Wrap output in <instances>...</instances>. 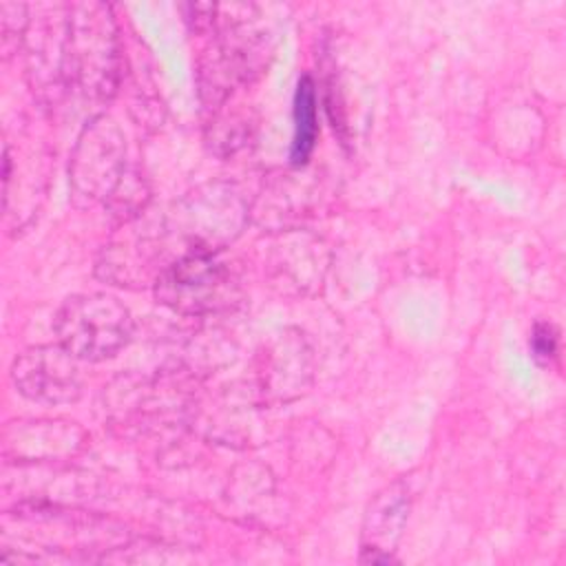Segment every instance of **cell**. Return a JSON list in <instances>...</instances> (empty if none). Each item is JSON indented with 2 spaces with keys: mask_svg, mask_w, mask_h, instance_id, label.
Instances as JSON below:
<instances>
[{
  "mask_svg": "<svg viewBox=\"0 0 566 566\" xmlns=\"http://www.w3.org/2000/svg\"><path fill=\"white\" fill-rule=\"evenodd\" d=\"M248 208L239 192L226 184H210L188 195L175 212V221L181 228L179 234L186 239L188 250L214 252L232 241L243 228Z\"/></svg>",
  "mask_w": 566,
  "mask_h": 566,
  "instance_id": "cell-5",
  "label": "cell"
},
{
  "mask_svg": "<svg viewBox=\"0 0 566 566\" xmlns=\"http://www.w3.org/2000/svg\"><path fill=\"white\" fill-rule=\"evenodd\" d=\"M318 137V102L316 86L310 75H301L294 93V137L290 146L292 166L307 164Z\"/></svg>",
  "mask_w": 566,
  "mask_h": 566,
  "instance_id": "cell-9",
  "label": "cell"
},
{
  "mask_svg": "<svg viewBox=\"0 0 566 566\" xmlns=\"http://www.w3.org/2000/svg\"><path fill=\"white\" fill-rule=\"evenodd\" d=\"M7 451L13 449L15 458L40 460V458H57L66 451L55 447L62 444L71 451L80 447V436L73 422H53V420H31V422H13L4 431Z\"/></svg>",
  "mask_w": 566,
  "mask_h": 566,
  "instance_id": "cell-8",
  "label": "cell"
},
{
  "mask_svg": "<svg viewBox=\"0 0 566 566\" xmlns=\"http://www.w3.org/2000/svg\"><path fill=\"white\" fill-rule=\"evenodd\" d=\"M126 172V139L119 126L106 117H93L80 133L71 161V199L77 208L108 201Z\"/></svg>",
  "mask_w": 566,
  "mask_h": 566,
  "instance_id": "cell-4",
  "label": "cell"
},
{
  "mask_svg": "<svg viewBox=\"0 0 566 566\" xmlns=\"http://www.w3.org/2000/svg\"><path fill=\"white\" fill-rule=\"evenodd\" d=\"M155 294L177 314L208 316L234 303L237 281L214 252L192 250L157 272Z\"/></svg>",
  "mask_w": 566,
  "mask_h": 566,
  "instance_id": "cell-3",
  "label": "cell"
},
{
  "mask_svg": "<svg viewBox=\"0 0 566 566\" xmlns=\"http://www.w3.org/2000/svg\"><path fill=\"white\" fill-rule=\"evenodd\" d=\"M57 343L77 360H106L115 356L133 334L128 307L111 294H75L55 316Z\"/></svg>",
  "mask_w": 566,
  "mask_h": 566,
  "instance_id": "cell-2",
  "label": "cell"
},
{
  "mask_svg": "<svg viewBox=\"0 0 566 566\" xmlns=\"http://www.w3.org/2000/svg\"><path fill=\"white\" fill-rule=\"evenodd\" d=\"M75 360L60 343L29 347L13 360L11 380L29 400L44 405L75 402L82 391Z\"/></svg>",
  "mask_w": 566,
  "mask_h": 566,
  "instance_id": "cell-6",
  "label": "cell"
},
{
  "mask_svg": "<svg viewBox=\"0 0 566 566\" xmlns=\"http://www.w3.org/2000/svg\"><path fill=\"white\" fill-rule=\"evenodd\" d=\"M531 356L539 365H551L559 352V334L551 323H535L531 338H528Z\"/></svg>",
  "mask_w": 566,
  "mask_h": 566,
  "instance_id": "cell-10",
  "label": "cell"
},
{
  "mask_svg": "<svg viewBox=\"0 0 566 566\" xmlns=\"http://www.w3.org/2000/svg\"><path fill=\"white\" fill-rule=\"evenodd\" d=\"M409 486L396 480L380 489L369 502L360 528V562L363 564H391L402 528L409 517Z\"/></svg>",
  "mask_w": 566,
  "mask_h": 566,
  "instance_id": "cell-7",
  "label": "cell"
},
{
  "mask_svg": "<svg viewBox=\"0 0 566 566\" xmlns=\"http://www.w3.org/2000/svg\"><path fill=\"white\" fill-rule=\"evenodd\" d=\"M119 46L108 4L80 2L66 11L64 82L86 99H108L117 86Z\"/></svg>",
  "mask_w": 566,
  "mask_h": 566,
  "instance_id": "cell-1",
  "label": "cell"
}]
</instances>
